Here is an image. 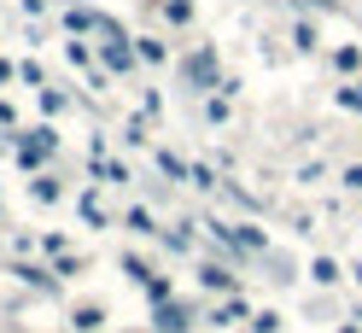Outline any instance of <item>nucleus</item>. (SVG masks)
I'll use <instances>...</instances> for the list:
<instances>
[{"label":"nucleus","instance_id":"obj_1","mask_svg":"<svg viewBox=\"0 0 362 333\" xmlns=\"http://www.w3.org/2000/svg\"><path fill=\"white\" fill-rule=\"evenodd\" d=\"M158 327H164V333H187V316H181V304H164V310H158Z\"/></svg>","mask_w":362,"mask_h":333},{"label":"nucleus","instance_id":"obj_2","mask_svg":"<svg viewBox=\"0 0 362 333\" xmlns=\"http://www.w3.org/2000/svg\"><path fill=\"white\" fill-rule=\"evenodd\" d=\"M100 322H105V316H100V310H94V304H88V310H76V327H82V333H94Z\"/></svg>","mask_w":362,"mask_h":333},{"label":"nucleus","instance_id":"obj_3","mask_svg":"<svg viewBox=\"0 0 362 333\" xmlns=\"http://www.w3.org/2000/svg\"><path fill=\"white\" fill-rule=\"evenodd\" d=\"M345 333H356V327H345Z\"/></svg>","mask_w":362,"mask_h":333}]
</instances>
